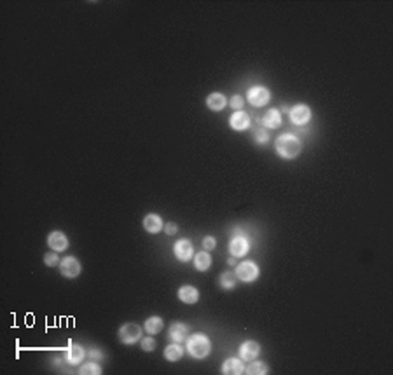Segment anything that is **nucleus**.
Here are the masks:
<instances>
[{"mask_svg":"<svg viewBox=\"0 0 393 375\" xmlns=\"http://www.w3.org/2000/svg\"><path fill=\"white\" fill-rule=\"evenodd\" d=\"M276 152H278L280 157L283 159H294L297 157V155L300 154V148H302V145H300V140L299 138H295V136L292 135H282L276 138Z\"/></svg>","mask_w":393,"mask_h":375,"instance_id":"1","label":"nucleus"},{"mask_svg":"<svg viewBox=\"0 0 393 375\" xmlns=\"http://www.w3.org/2000/svg\"><path fill=\"white\" fill-rule=\"evenodd\" d=\"M210 351H211L210 338L204 333H194L187 338V353L193 358H196V360L206 358L210 354Z\"/></svg>","mask_w":393,"mask_h":375,"instance_id":"2","label":"nucleus"},{"mask_svg":"<svg viewBox=\"0 0 393 375\" xmlns=\"http://www.w3.org/2000/svg\"><path fill=\"white\" fill-rule=\"evenodd\" d=\"M236 276L238 280L245 281V283H252V281H255L259 278V267H257V264H253L250 260L241 262L236 267Z\"/></svg>","mask_w":393,"mask_h":375,"instance_id":"3","label":"nucleus"},{"mask_svg":"<svg viewBox=\"0 0 393 375\" xmlns=\"http://www.w3.org/2000/svg\"><path fill=\"white\" fill-rule=\"evenodd\" d=\"M119 338L124 344H135L142 338V328L135 323H126L119 330Z\"/></svg>","mask_w":393,"mask_h":375,"instance_id":"4","label":"nucleus"},{"mask_svg":"<svg viewBox=\"0 0 393 375\" xmlns=\"http://www.w3.org/2000/svg\"><path fill=\"white\" fill-rule=\"evenodd\" d=\"M246 98H248L250 105H253V107H262V105H266L267 101L271 99V93H269V89L260 88V86H255V88L248 89V93H246Z\"/></svg>","mask_w":393,"mask_h":375,"instance_id":"5","label":"nucleus"},{"mask_svg":"<svg viewBox=\"0 0 393 375\" xmlns=\"http://www.w3.org/2000/svg\"><path fill=\"white\" fill-rule=\"evenodd\" d=\"M59 271L65 278H77L81 274V264L75 257H67L59 262Z\"/></svg>","mask_w":393,"mask_h":375,"instance_id":"6","label":"nucleus"},{"mask_svg":"<svg viewBox=\"0 0 393 375\" xmlns=\"http://www.w3.org/2000/svg\"><path fill=\"white\" fill-rule=\"evenodd\" d=\"M248 248H250L248 239L241 234L234 235L229 243V251H231L233 257H245V255L248 253Z\"/></svg>","mask_w":393,"mask_h":375,"instance_id":"7","label":"nucleus"},{"mask_svg":"<svg viewBox=\"0 0 393 375\" xmlns=\"http://www.w3.org/2000/svg\"><path fill=\"white\" fill-rule=\"evenodd\" d=\"M289 114H290V121L297 126L308 124L309 119H311V110H309V107H306V105H295Z\"/></svg>","mask_w":393,"mask_h":375,"instance_id":"8","label":"nucleus"},{"mask_svg":"<svg viewBox=\"0 0 393 375\" xmlns=\"http://www.w3.org/2000/svg\"><path fill=\"white\" fill-rule=\"evenodd\" d=\"M259 353H260V346L255 340H246V342H243L240 346V356H241V360H245V361L255 360V358L259 356Z\"/></svg>","mask_w":393,"mask_h":375,"instance_id":"9","label":"nucleus"},{"mask_svg":"<svg viewBox=\"0 0 393 375\" xmlns=\"http://www.w3.org/2000/svg\"><path fill=\"white\" fill-rule=\"evenodd\" d=\"M175 257L180 262H187L193 258V244L189 239H180L175 243Z\"/></svg>","mask_w":393,"mask_h":375,"instance_id":"10","label":"nucleus"},{"mask_svg":"<svg viewBox=\"0 0 393 375\" xmlns=\"http://www.w3.org/2000/svg\"><path fill=\"white\" fill-rule=\"evenodd\" d=\"M48 244H49V248H51L52 251H63V250H67V246H68V239H67V235H65L63 232L54 231V232H51V234H49Z\"/></svg>","mask_w":393,"mask_h":375,"instance_id":"11","label":"nucleus"},{"mask_svg":"<svg viewBox=\"0 0 393 375\" xmlns=\"http://www.w3.org/2000/svg\"><path fill=\"white\" fill-rule=\"evenodd\" d=\"M229 124H231V128L236 129V131H243V129H246L250 126V115L243 110H236L231 115Z\"/></svg>","mask_w":393,"mask_h":375,"instance_id":"12","label":"nucleus"},{"mask_svg":"<svg viewBox=\"0 0 393 375\" xmlns=\"http://www.w3.org/2000/svg\"><path fill=\"white\" fill-rule=\"evenodd\" d=\"M262 124H264V128H269V129L280 128V126H282V114H280L276 108H269V110L262 115Z\"/></svg>","mask_w":393,"mask_h":375,"instance_id":"13","label":"nucleus"},{"mask_svg":"<svg viewBox=\"0 0 393 375\" xmlns=\"http://www.w3.org/2000/svg\"><path fill=\"white\" fill-rule=\"evenodd\" d=\"M144 229L148 232V234H157V232L163 229V220H161L159 215L150 213L144 218Z\"/></svg>","mask_w":393,"mask_h":375,"instance_id":"14","label":"nucleus"},{"mask_svg":"<svg viewBox=\"0 0 393 375\" xmlns=\"http://www.w3.org/2000/svg\"><path fill=\"white\" fill-rule=\"evenodd\" d=\"M245 372V367H243V361L238 360V358H231V360L224 361L222 365V374L227 375H240Z\"/></svg>","mask_w":393,"mask_h":375,"instance_id":"15","label":"nucleus"},{"mask_svg":"<svg viewBox=\"0 0 393 375\" xmlns=\"http://www.w3.org/2000/svg\"><path fill=\"white\" fill-rule=\"evenodd\" d=\"M178 298L186 304H196L199 300V291L194 286H182L178 290Z\"/></svg>","mask_w":393,"mask_h":375,"instance_id":"16","label":"nucleus"},{"mask_svg":"<svg viewBox=\"0 0 393 375\" xmlns=\"http://www.w3.org/2000/svg\"><path fill=\"white\" fill-rule=\"evenodd\" d=\"M86 353L84 349H82L81 346H77V344H70L68 346V351H67V361L70 365H79L82 360H84Z\"/></svg>","mask_w":393,"mask_h":375,"instance_id":"17","label":"nucleus"},{"mask_svg":"<svg viewBox=\"0 0 393 375\" xmlns=\"http://www.w3.org/2000/svg\"><path fill=\"white\" fill-rule=\"evenodd\" d=\"M226 96L224 94H220V93H213V94H210L206 98V105H208V108L210 110H213V112H219V110H222L224 107H226Z\"/></svg>","mask_w":393,"mask_h":375,"instance_id":"18","label":"nucleus"},{"mask_svg":"<svg viewBox=\"0 0 393 375\" xmlns=\"http://www.w3.org/2000/svg\"><path fill=\"white\" fill-rule=\"evenodd\" d=\"M163 327H164V321L161 320L159 316H152V318H148V320L145 321L144 330L147 331L148 335H156V333H159V331L163 330Z\"/></svg>","mask_w":393,"mask_h":375,"instance_id":"19","label":"nucleus"},{"mask_svg":"<svg viewBox=\"0 0 393 375\" xmlns=\"http://www.w3.org/2000/svg\"><path fill=\"white\" fill-rule=\"evenodd\" d=\"M187 337V325L175 323L170 328V338L173 342H184V338Z\"/></svg>","mask_w":393,"mask_h":375,"instance_id":"20","label":"nucleus"},{"mask_svg":"<svg viewBox=\"0 0 393 375\" xmlns=\"http://www.w3.org/2000/svg\"><path fill=\"white\" fill-rule=\"evenodd\" d=\"M182 356H184V349L180 344H171V346H168L164 349V358L168 361H178Z\"/></svg>","mask_w":393,"mask_h":375,"instance_id":"21","label":"nucleus"},{"mask_svg":"<svg viewBox=\"0 0 393 375\" xmlns=\"http://www.w3.org/2000/svg\"><path fill=\"white\" fill-rule=\"evenodd\" d=\"M210 265H211V257L206 251H201V253H197L196 257H194V267H196L197 271H208Z\"/></svg>","mask_w":393,"mask_h":375,"instance_id":"22","label":"nucleus"},{"mask_svg":"<svg viewBox=\"0 0 393 375\" xmlns=\"http://www.w3.org/2000/svg\"><path fill=\"white\" fill-rule=\"evenodd\" d=\"M220 286L224 288V290H233L234 286H236V283H238V276H236V272H231V271H226L220 276Z\"/></svg>","mask_w":393,"mask_h":375,"instance_id":"23","label":"nucleus"},{"mask_svg":"<svg viewBox=\"0 0 393 375\" xmlns=\"http://www.w3.org/2000/svg\"><path fill=\"white\" fill-rule=\"evenodd\" d=\"M267 372H269V368L264 363H260V361H253V363H250L248 367L245 368V374H248V375H266Z\"/></svg>","mask_w":393,"mask_h":375,"instance_id":"24","label":"nucleus"},{"mask_svg":"<svg viewBox=\"0 0 393 375\" xmlns=\"http://www.w3.org/2000/svg\"><path fill=\"white\" fill-rule=\"evenodd\" d=\"M79 374H82V375H89V374L100 375L101 374V367H100V365H97V363H86L84 367L79 370Z\"/></svg>","mask_w":393,"mask_h":375,"instance_id":"25","label":"nucleus"},{"mask_svg":"<svg viewBox=\"0 0 393 375\" xmlns=\"http://www.w3.org/2000/svg\"><path fill=\"white\" fill-rule=\"evenodd\" d=\"M44 262H46V265H49V267H56V265L59 264L58 251H52V253L44 255Z\"/></svg>","mask_w":393,"mask_h":375,"instance_id":"26","label":"nucleus"},{"mask_svg":"<svg viewBox=\"0 0 393 375\" xmlns=\"http://www.w3.org/2000/svg\"><path fill=\"white\" fill-rule=\"evenodd\" d=\"M142 349L147 351V353L154 351V349H156V340H154V338H150V337L142 338Z\"/></svg>","mask_w":393,"mask_h":375,"instance_id":"27","label":"nucleus"},{"mask_svg":"<svg viewBox=\"0 0 393 375\" xmlns=\"http://www.w3.org/2000/svg\"><path fill=\"white\" fill-rule=\"evenodd\" d=\"M255 140L257 143H266L267 140H269V135H267V131L264 128H259L255 131Z\"/></svg>","mask_w":393,"mask_h":375,"instance_id":"28","label":"nucleus"},{"mask_svg":"<svg viewBox=\"0 0 393 375\" xmlns=\"http://www.w3.org/2000/svg\"><path fill=\"white\" fill-rule=\"evenodd\" d=\"M231 107L234 108V110H241V107H243V98H241L240 94H234L233 98H231Z\"/></svg>","mask_w":393,"mask_h":375,"instance_id":"29","label":"nucleus"},{"mask_svg":"<svg viewBox=\"0 0 393 375\" xmlns=\"http://www.w3.org/2000/svg\"><path fill=\"white\" fill-rule=\"evenodd\" d=\"M215 244H217L215 237H211V235H206V237L203 239V248H204V250H213V248H215Z\"/></svg>","mask_w":393,"mask_h":375,"instance_id":"30","label":"nucleus"},{"mask_svg":"<svg viewBox=\"0 0 393 375\" xmlns=\"http://www.w3.org/2000/svg\"><path fill=\"white\" fill-rule=\"evenodd\" d=\"M177 224H173V222H171V224H166L164 225V232H166L168 235H173V234H177Z\"/></svg>","mask_w":393,"mask_h":375,"instance_id":"31","label":"nucleus"},{"mask_svg":"<svg viewBox=\"0 0 393 375\" xmlns=\"http://www.w3.org/2000/svg\"><path fill=\"white\" fill-rule=\"evenodd\" d=\"M89 354H91V358H97V360L98 358H101V353H98V351H91Z\"/></svg>","mask_w":393,"mask_h":375,"instance_id":"32","label":"nucleus"},{"mask_svg":"<svg viewBox=\"0 0 393 375\" xmlns=\"http://www.w3.org/2000/svg\"><path fill=\"white\" fill-rule=\"evenodd\" d=\"M229 265H236V260H234V258H229Z\"/></svg>","mask_w":393,"mask_h":375,"instance_id":"33","label":"nucleus"}]
</instances>
